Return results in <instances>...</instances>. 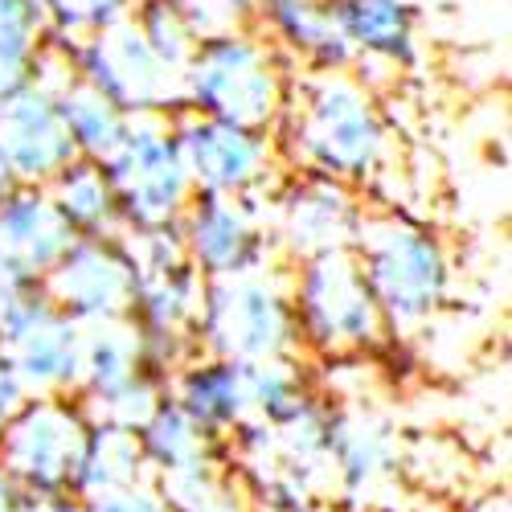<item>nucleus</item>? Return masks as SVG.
Returning a JSON list of instances; mask_svg holds the SVG:
<instances>
[{"mask_svg":"<svg viewBox=\"0 0 512 512\" xmlns=\"http://www.w3.org/2000/svg\"><path fill=\"white\" fill-rule=\"evenodd\" d=\"M58 111L66 123V136L74 144V156L95 160V164H103L123 144L127 127H132V115L119 111L111 99H103L99 91H91L87 82H78V78H70L58 91Z\"/></svg>","mask_w":512,"mask_h":512,"instance_id":"24","label":"nucleus"},{"mask_svg":"<svg viewBox=\"0 0 512 512\" xmlns=\"http://www.w3.org/2000/svg\"><path fill=\"white\" fill-rule=\"evenodd\" d=\"M177 234H181L189 267L205 283L283 267L279 246L271 238L267 209L259 201L197 193L185 209V218L177 222Z\"/></svg>","mask_w":512,"mask_h":512,"instance_id":"11","label":"nucleus"},{"mask_svg":"<svg viewBox=\"0 0 512 512\" xmlns=\"http://www.w3.org/2000/svg\"><path fill=\"white\" fill-rule=\"evenodd\" d=\"M132 25L148 41V50L177 74L189 66L197 41L205 37L201 17L193 13L189 0H136Z\"/></svg>","mask_w":512,"mask_h":512,"instance_id":"27","label":"nucleus"},{"mask_svg":"<svg viewBox=\"0 0 512 512\" xmlns=\"http://www.w3.org/2000/svg\"><path fill=\"white\" fill-rule=\"evenodd\" d=\"M50 205L58 209V218L74 238H107L123 234L119 205L111 193V181L103 173V164L95 160H74L46 185Z\"/></svg>","mask_w":512,"mask_h":512,"instance_id":"22","label":"nucleus"},{"mask_svg":"<svg viewBox=\"0 0 512 512\" xmlns=\"http://www.w3.org/2000/svg\"><path fill=\"white\" fill-rule=\"evenodd\" d=\"M287 295H291L295 332H300V349L312 357H328V361L365 357L390 340L386 320H381L361 279L353 250L291 263Z\"/></svg>","mask_w":512,"mask_h":512,"instance_id":"4","label":"nucleus"},{"mask_svg":"<svg viewBox=\"0 0 512 512\" xmlns=\"http://www.w3.org/2000/svg\"><path fill=\"white\" fill-rule=\"evenodd\" d=\"M0 426H5V418H0Z\"/></svg>","mask_w":512,"mask_h":512,"instance_id":"37","label":"nucleus"},{"mask_svg":"<svg viewBox=\"0 0 512 512\" xmlns=\"http://www.w3.org/2000/svg\"><path fill=\"white\" fill-rule=\"evenodd\" d=\"M144 480H152V476H148V463H144V451H140V435L123 431V426L91 422L87 447H82L78 472H74V496L82 504H91L99 496L136 488Z\"/></svg>","mask_w":512,"mask_h":512,"instance_id":"21","label":"nucleus"},{"mask_svg":"<svg viewBox=\"0 0 512 512\" xmlns=\"http://www.w3.org/2000/svg\"><path fill=\"white\" fill-rule=\"evenodd\" d=\"M123 230H164L185 218L193 181L173 140V115L132 119L123 144L103 160Z\"/></svg>","mask_w":512,"mask_h":512,"instance_id":"6","label":"nucleus"},{"mask_svg":"<svg viewBox=\"0 0 512 512\" xmlns=\"http://www.w3.org/2000/svg\"><path fill=\"white\" fill-rule=\"evenodd\" d=\"M0 156L17 185L46 189L66 164H74V144L58 111V91L29 78L21 91L0 103Z\"/></svg>","mask_w":512,"mask_h":512,"instance_id":"14","label":"nucleus"},{"mask_svg":"<svg viewBox=\"0 0 512 512\" xmlns=\"http://www.w3.org/2000/svg\"><path fill=\"white\" fill-rule=\"evenodd\" d=\"M41 17H46L50 41L58 46H78L119 21L132 17L136 0H37Z\"/></svg>","mask_w":512,"mask_h":512,"instance_id":"29","label":"nucleus"},{"mask_svg":"<svg viewBox=\"0 0 512 512\" xmlns=\"http://www.w3.org/2000/svg\"><path fill=\"white\" fill-rule=\"evenodd\" d=\"M173 140H177L185 173L193 181V193L259 201L283 177L275 136H267V132H250V127L177 111Z\"/></svg>","mask_w":512,"mask_h":512,"instance_id":"8","label":"nucleus"},{"mask_svg":"<svg viewBox=\"0 0 512 512\" xmlns=\"http://www.w3.org/2000/svg\"><path fill=\"white\" fill-rule=\"evenodd\" d=\"M148 373H160V369L152 365L148 345H144V336H140V328L132 320H111V324L82 328V340H78V381H74V398L78 402L111 398L115 390L132 386V381H140Z\"/></svg>","mask_w":512,"mask_h":512,"instance_id":"20","label":"nucleus"},{"mask_svg":"<svg viewBox=\"0 0 512 512\" xmlns=\"http://www.w3.org/2000/svg\"><path fill=\"white\" fill-rule=\"evenodd\" d=\"M66 54L78 82H87L91 91L111 99L132 119L181 111V74L168 70L148 50V41L132 25V17L78 41V46H66Z\"/></svg>","mask_w":512,"mask_h":512,"instance_id":"10","label":"nucleus"},{"mask_svg":"<svg viewBox=\"0 0 512 512\" xmlns=\"http://www.w3.org/2000/svg\"><path fill=\"white\" fill-rule=\"evenodd\" d=\"M25 398H29V394H25V386L17 381L13 365L5 361V353H0V418H9Z\"/></svg>","mask_w":512,"mask_h":512,"instance_id":"33","label":"nucleus"},{"mask_svg":"<svg viewBox=\"0 0 512 512\" xmlns=\"http://www.w3.org/2000/svg\"><path fill=\"white\" fill-rule=\"evenodd\" d=\"M46 300L70 316L78 328L132 320L136 300V263L123 234L107 238H74V246L41 279Z\"/></svg>","mask_w":512,"mask_h":512,"instance_id":"12","label":"nucleus"},{"mask_svg":"<svg viewBox=\"0 0 512 512\" xmlns=\"http://www.w3.org/2000/svg\"><path fill=\"white\" fill-rule=\"evenodd\" d=\"M37 287V279H29L25 271H17L9 259H0V316H5L21 295H29Z\"/></svg>","mask_w":512,"mask_h":512,"instance_id":"32","label":"nucleus"},{"mask_svg":"<svg viewBox=\"0 0 512 512\" xmlns=\"http://www.w3.org/2000/svg\"><path fill=\"white\" fill-rule=\"evenodd\" d=\"M168 504V512H250L242 484L226 459H209L164 480H152Z\"/></svg>","mask_w":512,"mask_h":512,"instance_id":"26","label":"nucleus"},{"mask_svg":"<svg viewBox=\"0 0 512 512\" xmlns=\"http://www.w3.org/2000/svg\"><path fill=\"white\" fill-rule=\"evenodd\" d=\"M136 435H140V451H144L152 480H164V476L209 463V459H226V443H218L209 431H201L173 398H164Z\"/></svg>","mask_w":512,"mask_h":512,"instance_id":"23","label":"nucleus"},{"mask_svg":"<svg viewBox=\"0 0 512 512\" xmlns=\"http://www.w3.org/2000/svg\"><path fill=\"white\" fill-rule=\"evenodd\" d=\"M17 189V181H13V173H9V164H5V156H0V201H5L9 193Z\"/></svg>","mask_w":512,"mask_h":512,"instance_id":"36","label":"nucleus"},{"mask_svg":"<svg viewBox=\"0 0 512 512\" xmlns=\"http://www.w3.org/2000/svg\"><path fill=\"white\" fill-rule=\"evenodd\" d=\"M353 259L390 336H414L443 312L451 295V254L426 222L398 209H369Z\"/></svg>","mask_w":512,"mask_h":512,"instance_id":"2","label":"nucleus"},{"mask_svg":"<svg viewBox=\"0 0 512 512\" xmlns=\"http://www.w3.org/2000/svg\"><path fill=\"white\" fill-rule=\"evenodd\" d=\"M87 512H168L160 488L152 480L136 484V488H123V492H111V496H99L87 504Z\"/></svg>","mask_w":512,"mask_h":512,"instance_id":"31","label":"nucleus"},{"mask_svg":"<svg viewBox=\"0 0 512 512\" xmlns=\"http://www.w3.org/2000/svg\"><path fill=\"white\" fill-rule=\"evenodd\" d=\"M275 148L287 173L365 189L390 160V123L369 82L353 70L295 74Z\"/></svg>","mask_w":512,"mask_h":512,"instance_id":"1","label":"nucleus"},{"mask_svg":"<svg viewBox=\"0 0 512 512\" xmlns=\"http://www.w3.org/2000/svg\"><path fill=\"white\" fill-rule=\"evenodd\" d=\"M168 398L218 443H226L250 422L246 373H242V365L222 361V357L193 353L185 365H177L168 373Z\"/></svg>","mask_w":512,"mask_h":512,"instance_id":"18","label":"nucleus"},{"mask_svg":"<svg viewBox=\"0 0 512 512\" xmlns=\"http://www.w3.org/2000/svg\"><path fill=\"white\" fill-rule=\"evenodd\" d=\"M291 78V66L254 29H213L181 70V111L275 136Z\"/></svg>","mask_w":512,"mask_h":512,"instance_id":"3","label":"nucleus"},{"mask_svg":"<svg viewBox=\"0 0 512 512\" xmlns=\"http://www.w3.org/2000/svg\"><path fill=\"white\" fill-rule=\"evenodd\" d=\"M25 492H21V484L5 472V467H0V512H21L25 508Z\"/></svg>","mask_w":512,"mask_h":512,"instance_id":"35","label":"nucleus"},{"mask_svg":"<svg viewBox=\"0 0 512 512\" xmlns=\"http://www.w3.org/2000/svg\"><path fill=\"white\" fill-rule=\"evenodd\" d=\"M168 398V381L160 373H148L132 386L115 390L111 398L99 402H82V410L91 414V422H107V426H123V431H140V426L156 414V406Z\"/></svg>","mask_w":512,"mask_h":512,"instance_id":"30","label":"nucleus"},{"mask_svg":"<svg viewBox=\"0 0 512 512\" xmlns=\"http://www.w3.org/2000/svg\"><path fill=\"white\" fill-rule=\"evenodd\" d=\"M398 467V435L386 414L369 406H332L328 480L345 500H369Z\"/></svg>","mask_w":512,"mask_h":512,"instance_id":"15","label":"nucleus"},{"mask_svg":"<svg viewBox=\"0 0 512 512\" xmlns=\"http://www.w3.org/2000/svg\"><path fill=\"white\" fill-rule=\"evenodd\" d=\"M74 246V234L58 218L46 189L17 185L0 201V259H9L29 279H46L54 263Z\"/></svg>","mask_w":512,"mask_h":512,"instance_id":"19","label":"nucleus"},{"mask_svg":"<svg viewBox=\"0 0 512 512\" xmlns=\"http://www.w3.org/2000/svg\"><path fill=\"white\" fill-rule=\"evenodd\" d=\"M267 197H271L267 222L283 267L320 259V254L353 250L369 213L361 189L312 173H283Z\"/></svg>","mask_w":512,"mask_h":512,"instance_id":"9","label":"nucleus"},{"mask_svg":"<svg viewBox=\"0 0 512 512\" xmlns=\"http://www.w3.org/2000/svg\"><path fill=\"white\" fill-rule=\"evenodd\" d=\"M193 340H197V353L222 357L234 365L300 357L304 349L291 316L287 267L205 283Z\"/></svg>","mask_w":512,"mask_h":512,"instance_id":"5","label":"nucleus"},{"mask_svg":"<svg viewBox=\"0 0 512 512\" xmlns=\"http://www.w3.org/2000/svg\"><path fill=\"white\" fill-rule=\"evenodd\" d=\"M21 512H87V504H82L78 496H29Z\"/></svg>","mask_w":512,"mask_h":512,"instance_id":"34","label":"nucleus"},{"mask_svg":"<svg viewBox=\"0 0 512 512\" xmlns=\"http://www.w3.org/2000/svg\"><path fill=\"white\" fill-rule=\"evenodd\" d=\"M254 33L304 74L353 70V50L336 29L328 0H254Z\"/></svg>","mask_w":512,"mask_h":512,"instance_id":"16","label":"nucleus"},{"mask_svg":"<svg viewBox=\"0 0 512 512\" xmlns=\"http://www.w3.org/2000/svg\"><path fill=\"white\" fill-rule=\"evenodd\" d=\"M246 373V402H250V422H271L287 414L295 402H304L312 394L308 365L300 357L287 361H263V365H242Z\"/></svg>","mask_w":512,"mask_h":512,"instance_id":"28","label":"nucleus"},{"mask_svg":"<svg viewBox=\"0 0 512 512\" xmlns=\"http://www.w3.org/2000/svg\"><path fill=\"white\" fill-rule=\"evenodd\" d=\"M78 340L82 328L46 300L41 283L0 316V353L13 365L29 398L74 394Z\"/></svg>","mask_w":512,"mask_h":512,"instance_id":"13","label":"nucleus"},{"mask_svg":"<svg viewBox=\"0 0 512 512\" xmlns=\"http://www.w3.org/2000/svg\"><path fill=\"white\" fill-rule=\"evenodd\" d=\"M91 435V414L74 394L25 398L0 426V467L25 496H74V472Z\"/></svg>","mask_w":512,"mask_h":512,"instance_id":"7","label":"nucleus"},{"mask_svg":"<svg viewBox=\"0 0 512 512\" xmlns=\"http://www.w3.org/2000/svg\"><path fill=\"white\" fill-rule=\"evenodd\" d=\"M50 46L37 0H0V95L21 91Z\"/></svg>","mask_w":512,"mask_h":512,"instance_id":"25","label":"nucleus"},{"mask_svg":"<svg viewBox=\"0 0 512 512\" xmlns=\"http://www.w3.org/2000/svg\"><path fill=\"white\" fill-rule=\"evenodd\" d=\"M328 9L353 50V70H410L418 62V17L410 0H328Z\"/></svg>","mask_w":512,"mask_h":512,"instance_id":"17","label":"nucleus"}]
</instances>
